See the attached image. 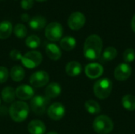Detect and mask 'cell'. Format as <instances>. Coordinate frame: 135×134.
Here are the masks:
<instances>
[{"instance_id": "22", "label": "cell", "mask_w": 135, "mask_h": 134, "mask_svg": "<svg viewBox=\"0 0 135 134\" xmlns=\"http://www.w3.org/2000/svg\"><path fill=\"white\" fill-rule=\"evenodd\" d=\"M76 39L72 36H65L60 40V46L62 49L66 51L73 50L76 47Z\"/></svg>"}, {"instance_id": "28", "label": "cell", "mask_w": 135, "mask_h": 134, "mask_svg": "<svg viewBox=\"0 0 135 134\" xmlns=\"http://www.w3.org/2000/svg\"><path fill=\"white\" fill-rule=\"evenodd\" d=\"M123 60L125 61V63H131L135 59V51L132 48L127 49L123 54Z\"/></svg>"}, {"instance_id": "3", "label": "cell", "mask_w": 135, "mask_h": 134, "mask_svg": "<svg viewBox=\"0 0 135 134\" xmlns=\"http://www.w3.org/2000/svg\"><path fill=\"white\" fill-rule=\"evenodd\" d=\"M114 124L112 120L107 115H99L97 117L93 123L94 131L98 134H108L113 130Z\"/></svg>"}, {"instance_id": "17", "label": "cell", "mask_w": 135, "mask_h": 134, "mask_svg": "<svg viewBox=\"0 0 135 134\" xmlns=\"http://www.w3.org/2000/svg\"><path fill=\"white\" fill-rule=\"evenodd\" d=\"M82 70L81 65L76 61H72L67 63L66 66V72L70 77H77L78 76Z\"/></svg>"}, {"instance_id": "6", "label": "cell", "mask_w": 135, "mask_h": 134, "mask_svg": "<svg viewBox=\"0 0 135 134\" xmlns=\"http://www.w3.org/2000/svg\"><path fill=\"white\" fill-rule=\"evenodd\" d=\"M63 34V28L59 22H51L45 28V36L51 41L59 40Z\"/></svg>"}, {"instance_id": "21", "label": "cell", "mask_w": 135, "mask_h": 134, "mask_svg": "<svg viewBox=\"0 0 135 134\" xmlns=\"http://www.w3.org/2000/svg\"><path fill=\"white\" fill-rule=\"evenodd\" d=\"M2 99V100L6 103H11L14 101L16 94H15V90L12 87H5L2 92H1Z\"/></svg>"}, {"instance_id": "15", "label": "cell", "mask_w": 135, "mask_h": 134, "mask_svg": "<svg viewBox=\"0 0 135 134\" xmlns=\"http://www.w3.org/2000/svg\"><path fill=\"white\" fill-rule=\"evenodd\" d=\"M45 51L47 55L51 60L57 61L62 56V51L60 48L55 43H48L45 47Z\"/></svg>"}, {"instance_id": "25", "label": "cell", "mask_w": 135, "mask_h": 134, "mask_svg": "<svg viewBox=\"0 0 135 134\" xmlns=\"http://www.w3.org/2000/svg\"><path fill=\"white\" fill-rule=\"evenodd\" d=\"M117 56V50L113 47H107L103 54H102V60L103 61H112L115 59Z\"/></svg>"}, {"instance_id": "27", "label": "cell", "mask_w": 135, "mask_h": 134, "mask_svg": "<svg viewBox=\"0 0 135 134\" xmlns=\"http://www.w3.org/2000/svg\"><path fill=\"white\" fill-rule=\"evenodd\" d=\"M13 32L17 38L22 39L27 35V28L22 24H17L13 28Z\"/></svg>"}, {"instance_id": "23", "label": "cell", "mask_w": 135, "mask_h": 134, "mask_svg": "<svg viewBox=\"0 0 135 134\" xmlns=\"http://www.w3.org/2000/svg\"><path fill=\"white\" fill-rule=\"evenodd\" d=\"M122 105L123 107L130 111L135 110V96L133 95H125L122 98Z\"/></svg>"}, {"instance_id": "9", "label": "cell", "mask_w": 135, "mask_h": 134, "mask_svg": "<svg viewBox=\"0 0 135 134\" xmlns=\"http://www.w3.org/2000/svg\"><path fill=\"white\" fill-rule=\"evenodd\" d=\"M85 17L81 12H74L68 18V26L72 30H79L85 24Z\"/></svg>"}, {"instance_id": "18", "label": "cell", "mask_w": 135, "mask_h": 134, "mask_svg": "<svg viewBox=\"0 0 135 134\" xmlns=\"http://www.w3.org/2000/svg\"><path fill=\"white\" fill-rule=\"evenodd\" d=\"M61 94V86L56 83L52 82L49 84L45 89V95L48 99H54Z\"/></svg>"}, {"instance_id": "4", "label": "cell", "mask_w": 135, "mask_h": 134, "mask_svg": "<svg viewBox=\"0 0 135 134\" xmlns=\"http://www.w3.org/2000/svg\"><path fill=\"white\" fill-rule=\"evenodd\" d=\"M112 82L108 78L98 80L93 86V92L95 96L100 100L108 98L112 93Z\"/></svg>"}, {"instance_id": "13", "label": "cell", "mask_w": 135, "mask_h": 134, "mask_svg": "<svg viewBox=\"0 0 135 134\" xmlns=\"http://www.w3.org/2000/svg\"><path fill=\"white\" fill-rule=\"evenodd\" d=\"M15 94L18 99L21 100H28L34 96V90L28 85H21L16 88Z\"/></svg>"}, {"instance_id": "36", "label": "cell", "mask_w": 135, "mask_h": 134, "mask_svg": "<svg viewBox=\"0 0 135 134\" xmlns=\"http://www.w3.org/2000/svg\"><path fill=\"white\" fill-rule=\"evenodd\" d=\"M0 103H1V100H0Z\"/></svg>"}, {"instance_id": "35", "label": "cell", "mask_w": 135, "mask_h": 134, "mask_svg": "<svg viewBox=\"0 0 135 134\" xmlns=\"http://www.w3.org/2000/svg\"><path fill=\"white\" fill-rule=\"evenodd\" d=\"M36 1H38V2H44V1H46V0H36Z\"/></svg>"}, {"instance_id": "32", "label": "cell", "mask_w": 135, "mask_h": 134, "mask_svg": "<svg viewBox=\"0 0 135 134\" xmlns=\"http://www.w3.org/2000/svg\"><path fill=\"white\" fill-rule=\"evenodd\" d=\"M21 19L22 20V21L27 22V21H29L30 17H29V15H28V14H27V13H23V14H21Z\"/></svg>"}, {"instance_id": "24", "label": "cell", "mask_w": 135, "mask_h": 134, "mask_svg": "<svg viewBox=\"0 0 135 134\" xmlns=\"http://www.w3.org/2000/svg\"><path fill=\"white\" fill-rule=\"evenodd\" d=\"M85 108L91 115H97L101 111L100 104L97 101L93 100H90L85 102Z\"/></svg>"}, {"instance_id": "31", "label": "cell", "mask_w": 135, "mask_h": 134, "mask_svg": "<svg viewBox=\"0 0 135 134\" xmlns=\"http://www.w3.org/2000/svg\"><path fill=\"white\" fill-rule=\"evenodd\" d=\"M21 6L24 9H29L33 6V0H21Z\"/></svg>"}, {"instance_id": "7", "label": "cell", "mask_w": 135, "mask_h": 134, "mask_svg": "<svg viewBox=\"0 0 135 134\" xmlns=\"http://www.w3.org/2000/svg\"><path fill=\"white\" fill-rule=\"evenodd\" d=\"M48 100L40 95L34 96L30 101V108L36 115H42L47 108Z\"/></svg>"}, {"instance_id": "5", "label": "cell", "mask_w": 135, "mask_h": 134, "mask_svg": "<svg viewBox=\"0 0 135 134\" xmlns=\"http://www.w3.org/2000/svg\"><path fill=\"white\" fill-rule=\"evenodd\" d=\"M43 56L37 51H31L24 54L21 59L24 66L28 69H33L40 66L42 62Z\"/></svg>"}, {"instance_id": "10", "label": "cell", "mask_w": 135, "mask_h": 134, "mask_svg": "<svg viewBox=\"0 0 135 134\" xmlns=\"http://www.w3.org/2000/svg\"><path fill=\"white\" fill-rule=\"evenodd\" d=\"M65 107L64 106L60 103H52L47 110V115L48 117L54 120V121H59L62 119L64 117L65 115Z\"/></svg>"}, {"instance_id": "14", "label": "cell", "mask_w": 135, "mask_h": 134, "mask_svg": "<svg viewBox=\"0 0 135 134\" xmlns=\"http://www.w3.org/2000/svg\"><path fill=\"white\" fill-rule=\"evenodd\" d=\"M28 130L30 134H44L46 126L40 120H32L28 125Z\"/></svg>"}, {"instance_id": "26", "label": "cell", "mask_w": 135, "mask_h": 134, "mask_svg": "<svg viewBox=\"0 0 135 134\" xmlns=\"http://www.w3.org/2000/svg\"><path fill=\"white\" fill-rule=\"evenodd\" d=\"M25 44L28 47L32 48V49H35L40 46V39L37 36L32 35V36H29L28 37H27V39H25Z\"/></svg>"}, {"instance_id": "29", "label": "cell", "mask_w": 135, "mask_h": 134, "mask_svg": "<svg viewBox=\"0 0 135 134\" xmlns=\"http://www.w3.org/2000/svg\"><path fill=\"white\" fill-rule=\"evenodd\" d=\"M9 71L7 68L4 66H0V84L5 83L9 77Z\"/></svg>"}, {"instance_id": "19", "label": "cell", "mask_w": 135, "mask_h": 134, "mask_svg": "<svg viewBox=\"0 0 135 134\" xmlns=\"http://www.w3.org/2000/svg\"><path fill=\"white\" fill-rule=\"evenodd\" d=\"M13 31L12 24L9 21L0 22V39H6L11 35Z\"/></svg>"}, {"instance_id": "1", "label": "cell", "mask_w": 135, "mask_h": 134, "mask_svg": "<svg viewBox=\"0 0 135 134\" xmlns=\"http://www.w3.org/2000/svg\"><path fill=\"white\" fill-rule=\"evenodd\" d=\"M103 48V42L98 35H91L84 43V56L89 60H97L100 58Z\"/></svg>"}, {"instance_id": "11", "label": "cell", "mask_w": 135, "mask_h": 134, "mask_svg": "<svg viewBox=\"0 0 135 134\" xmlns=\"http://www.w3.org/2000/svg\"><path fill=\"white\" fill-rule=\"evenodd\" d=\"M131 67L127 63H121L116 66L114 76L116 80L119 81H123L127 80L131 75Z\"/></svg>"}, {"instance_id": "12", "label": "cell", "mask_w": 135, "mask_h": 134, "mask_svg": "<svg viewBox=\"0 0 135 134\" xmlns=\"http://www.w3.org/2000/svg\"><path fill=\"white\" fill-rule=\"evenodd\" d=\"M85 73L86 76L90 79H97L100 77L104 73V68L98 63H89L85 66Z\"/></svg>"}, {"instance_id": "33", "label": "cell", "mask_w": 135, "mask_h": 134, "mask_svg": "<svg viewBox=\"0 0 135 134\" xmlns=\"http://www.w3.org/2000/svg\"><path fill=\"white\" fill-rule=\"evenodd\" d=\"M131 28H132L133 31L135 32V14L134 15V17L132 18V21H131Z\"/></svg>"}, {"instance_id": "37", "label": "cell", "mask_w": 135, "mask_h": 134, "mask_svg": "<svg viewBox=\"0 0 135 134\" xmlns=\"http://www.w3.org/2000/svg\"><path fill=\"white\" fill-rule=\"evenodd\" d=\"M0 1H2V0H0Z\"/></svg>"}, {"instance_id": "20", "label": "cell", "mask_w": 135, "mask_h": 134, "mask_svg": "<svg viewBox=\"0 0 135 134\" xmlns=\"http://www.w3.org/2000/svg\"><path fill=\"white\" fill-rule=\"evenodd\" d=\"M25 72L21 66H14L11 68L9 72V76L11 79L16 82L21 81L24 79Z\"/></svg>"}, {"instance_id": "16", "label": "cell", "mask_w": 135, "mask_h": 134, "mask_svg": "<svg viewBox=\"0 0 135 134\" xmlns=\"http://www.w3.org/2000/svg\"><path fill=\"white\" fill-rule=\"evenodd\" d=\"M46 23H47V20L45 19L44 17L41 15L34 16L28 21L29 27L33 30H41L42 28H44Z\"/></svg>"}, {"instance_id": "34", "label": "cell", "mask_w": 135, "mask_h": 134, "mask_svg": "<svg viewBox=\"0 0 135 134\" xmlns=\"http://www.w3.org/2000/svg\"><path fill=\"white\" fill-rule=\"evenodd\" d=\"M47 134H59L57 132H54V131H52V132H49V133H47Z\"/></svg>"}, {"instance_id": "8", "label": "cell", "mask_w": 135, "mask_h": 134, "mask_svg": "<svg viewBox=\"0 0 135 134\" xmlns=\"http://www.w3.org/2000/svg\"><path fill=\"white\" fill-rule=\"evenodd\" d=\"M49 81V75L46 71L40 70L33 73L29 77V82L35 88H41Z\"/></svg>"}, {"instance_id": "2", "label": "cell", "mask_w": 135, "mask_h": 134, "mask_svg": "<svg viewBox=\"0 0 135 134\" xmlns=\"http://www.w3.org/2000/svg\"><path fill=\"white\" fill-rule=\"evenodd\" d=\"M9 116L15 122H22L28 116L29 107L23 101L13 102L9 110Z\"/></svg>"}, {"instance_id": "30", "label": "cell", "mask_w": 135, "mask_h": 134, "mask_svg": "<svg viewBox=\"0 0 135 134\" xmlns=\"http://www.w3.org/2000/svg\"><path fill=\"white\" fill-rule=\"evenodd\" d=\"M9 56L10 58L14 60V61H18V60H21V58H22V54L21 53L18 51V50H12L9 53Z\"/></svg>"}]
</instances>
